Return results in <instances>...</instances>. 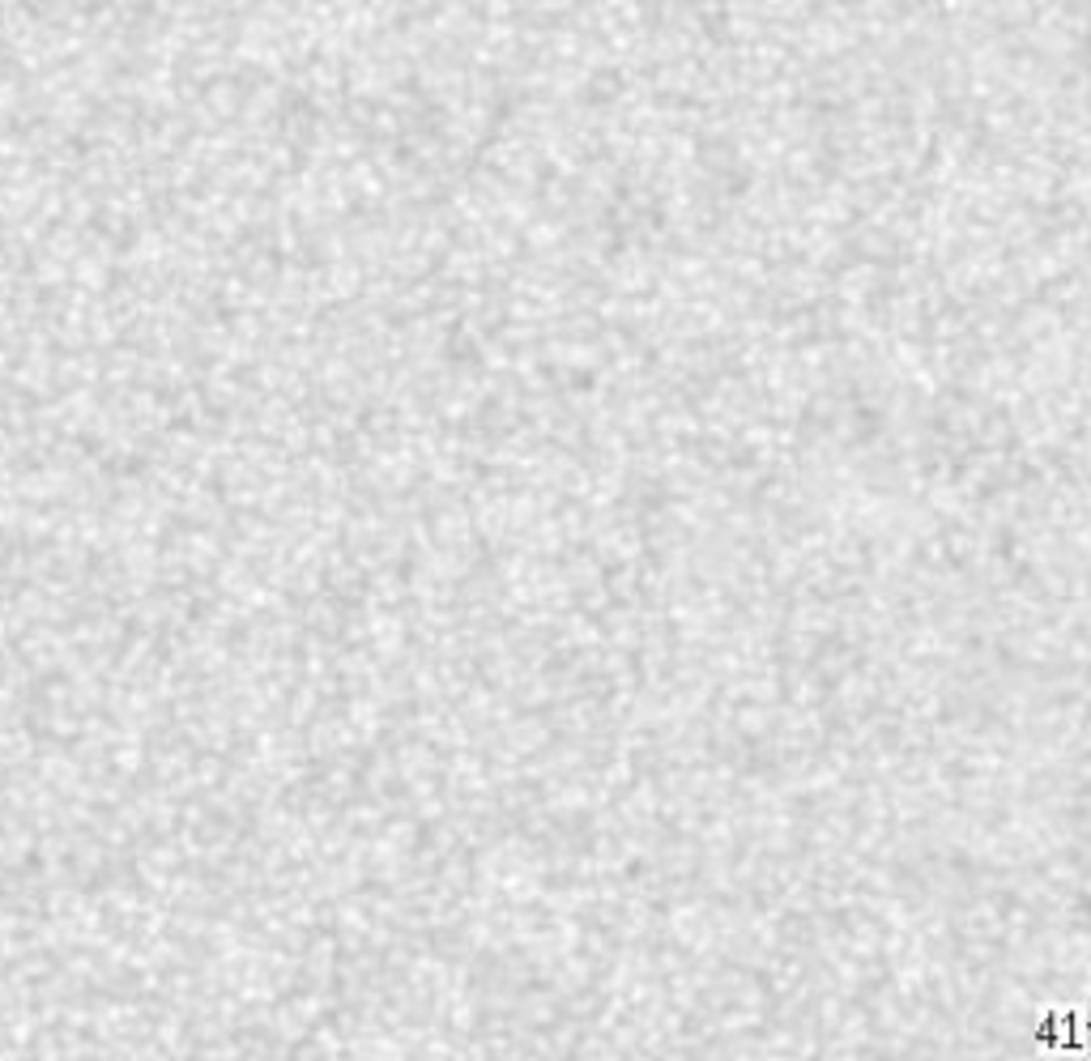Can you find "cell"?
Instances as JSON below:
<instances>
[{"mask_svg": "<svg viewBox=\"0 0 1091 1061\" xmlns=\"http://www.w3.org/2000/svg\"><path fill=\"white\" fill-rule=\"evenodd\" d=\"M1083 1028H1088V1032H1091V1019H1088V1023H1083Z\"/></svg>", "mask_w": 1091, "mask_h": 1061, "instance_id": "1", "label": "cell"}]
</instances>
